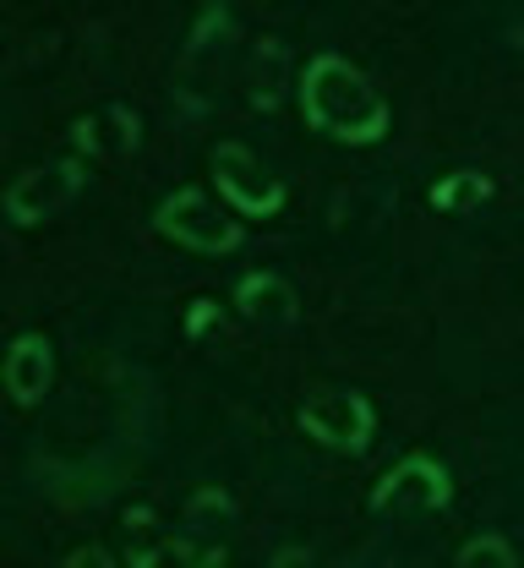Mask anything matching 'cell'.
Returning a JSON list of instances; mask_svg holds the SVG:
<instances>
[{
  "label": "cell",
  "mask_w": 524,
  "mask_h": 568,
  "mask_svg": "<svg viewBox=\"0 0 524 568\" xmlns=\"http://www.w3.org/2000/svg\"><path fill=\"white\" fill-rule=\"evenodd\" d=\"M300 110L317 132H328L339 142H377L393 121V110L372 88V77L361 67H350L345 55H333V50L300 71Z\"/></svg>",
  "instance_id": "6da1fadb"
},
{
  "label": "cell",
  "mask_w": 524,
  "mask_h": 568,
  "mask_svg": "<svg viewBox=\"0 0 524 568\" xmlns=\"http://www.w3.org/2000/svg\"><path fill=\"white\" fill-rule=\"evenodd\" d=\"M88 181V164L82 159H50V164H33L11 181L6 192V219L11 224H39V219H55L61 209H72L76 192Z\"/></svg>",
  "instance_id": "7a4b0ae2"
},
{
  "label": "cell",
  "mask_w": 524,
  "mask_h": 568,
  "mask_svg": "<svg viewBox=\"0 0 524 568\" xmlns=\"http://www.w3.org/2000/svg\"><path fill=\"white\" fill-rule=\"evenodd\" d=\"M372 426H377L372 405L361 394H350V388H328V394L300 405V432L311 443H322V448H339V454H361L372 443Z\"/></svg>",
  "instance_id": "3957f363"
},
{
  "label": "cell",
  "mask_w": 524,
  "mask_h": 568,
  "mask_svg": "<svg viewBox=\"0 0 524 568\" xmlns=\"http://www.w3.org/2000/svg\"><path fill=\"white\" fill-rule=\"evenodd\" d=\"M158 230L192 252H235L240 246V224L229 219L214 197L203 192H175L158 203Z\"/></svg>",
  "instance_id": "277c9868"
},
{
  "label": "cell",
  "mask_w": 524,
  "mask_h": 568,
  "mask_svg": "<svg viewBox=\"0 0 524 568\" xmlns=\"http://www.w3.org/2000/svg\"><path fill=\"white\" fill-rule=\"evenodd\" d=\"M214 181H219V192L229 203L240 213H251V219H263V213H274L285 203V181L268 175L263 159L251 148H240V142H219L214 148Z\"/></svg>",
  "instance_id": "5b68a950"
},
{
  "label": "cell",
  "mask_w": 524,
  "mask_h": 568,
  "mask_svg": "<svg viewBox=\"0 0 524 568\" xmlns=\"http://www.w3.org/2000/svg\"><path fill=\"white\" fill-rule=\"evenodd\" d=\"M449 476H443V465L438 459H427V454H410V459H399L382 481L372 487V514H399V508H443L449 503Z\"/></svg>",
  "instance_id": "8992f818"
},
{
  "label": "cell",
  "mask_w": 524,
  "mask_h": 568,
  "mask_svg": "<svg viewBox=\"0 0 524 568\" xmlns=\"http://www.w3.org/2000/svg\"><path fill=\"white\" fill-rule=\"evenodd\" d=\"M137 142H143V121H137L126 104H104V110L72 121V148L82 164H88V159H93V164H121V159L137 153Z\"/></svg>",
  "instance_id": "52a82bcc"
},
{
  "label": "cell",
  "mask_w": 524,
  "mask_h": 568,
  "mask_svg": "<svg viewBox=\"0 0 524 568\" xmlns=\"http://www.w3.org/2000/svg\"><path fill=\"white\" fill-rule=\"evenodd\" d=\"M235 306H240V317H246L251 328H263V334H285V328H296V317H300L296 290L279 280V274H246L240 290H235Z\"/></svg>",
  "instance_id": "ba28073f"
},
{
  "label": "cell",
  "mask_w": 524,
  "mask_h": 568,
  "mask_svg": "<svg viewBox=\"0 0 524 568\" xmlns=\"http://www.w3.org/2000/svg\"><path fill=\"white\" fill-rule=\"evenodd\" d=\"M50 377H55V355L44 334H22L11 351H6V394L17 405H39L50 394Z\"/></svg>",
  "instance_id": "9c48e42d"
},
{
  "label": "cell",
  "mask_w": 524,
  "mask_h": 568,
  "mask_svg": "<svg viewBox=\"0 0 524 568\" xmlns=\"http://www.w3.org/2000/svg\"><path fill=\"white\" fill-rule=\"evenodd\" d=\"M285 77H290V55L279 39H263L257 55H251V71H246V88H251V104L257 110H274L285 99Z\"/></svg>",
  "instance_id": "30bf717a"
},
{
  "label": "cell",
  "mask_w": 524,
  "mask_h": 568,
  "mask_svg": "<svg viewBox=\"0 0 524 568\" xmlns=\"http://www.w3.org/2000/svg\"><path fill=\"white\" fill-rule=\"evenodd\" d=\"M427 203L443 213H470V209H481V203H492V181L481 170H453V175H443L427 192Z\"/></svg>",
  "instance_id": "8fae6325"
},
{
  "label": "cell",
  "mask_w": 524,
  "mask_h": 568,
  "mask_svg": "<svg viewBox=\"0 0 524 568\" xmlns=\"http://www.w3.org/2000/svg\"><path fill=\"white\" fill-rule=\"evenodd\" d=\"M229 514H235V503H229L219 487H203V493H192V503H186V525H192L197 536H214Z\"/></svg>",
  "instance_id": "7c38bea8"
},
{
  "label": "cell",
  "mask_w": 524,
  "mask_h": 568,
  "mask_svg": "<svg viewBox=\"0 0 524 568\" xmlns=\"http://www.w3.org/2000/svg\"><path fill=\"white\" fill-rule=\"evenodd\" d=\"M453 568H520V558H514V547L503 536H475V541L459 547V564Z\"/></svg>",
  "instance_id": "4fadbf2b"
},
{
  "label": "cell",
  "mask_w": 524,
  "mask_h": 568,
  "mask_svg": "<svg viewBox=\"0 0 524 568\" xmlns=\"http://www.w3.org/2000/svg\"><path fill=\"white\" fill-rule=\"evenodd\" d=\"M126 552H132V568L158 564V541H153V514L148 508H132V514H126Z\"/></svg>",
  "instance_id": "5bb4252c"
},
{
  "label": "cell",
  "mask_w": 524,
  "mask_h": 568,
  "mask_svg": "<svg viewBox=\"0 0 524 568\" xmlns=\"http://www.w3.org/2000/svg\"><path fill=\"white\" fill-rule=\"evenodd\" d=\"M61 568H115V558H110L104 547H76V552Z\"/></svg>",
  "instance_id": "9a60e30c"
},
{
  "label": "cell",
  "mask_w": 524,
  "mask_h": 568,
  "mask_svg": "<svg viewBox=\"0 0 524 568\" xmlns=\"http://www.w3.org/2000/svg\"><path fill=\"white\" fill-rule=\"evenodd\" d=\"M274 568H311V558H306V552H296V547H290V552H279V564Z\"/></svg>",
  "instance_id": "2e32d148"
}]
</instances>
